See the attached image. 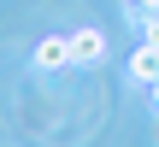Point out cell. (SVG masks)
Wrapping results in <instances>:
<instances>
[{"mask_svg":"<svg viewBox=\"0 0 159 147\" xmlns=\"http://www.w3.org/2000/svg\"><path fill=\"white\" fill-rule=\"evenodd\" d=\"M65 41H71V65H100L106 59V35L100 29H71Z\"/></svg>","mask_w":159,"mask_h":147,"instance_id":"1","label":"cell"},{"mask_svg":"<svg viewBox=\"0 0 159 147\" xmlns=\"http://www.w3.org/2000/svg\"><path fill=\"white\" fill-rule=\"evenodd\" d=\"M130 77H136L142 88H153V82H159V41H142V47L130 53Z\"/></svg>","mask_w":159,"mask_h":147,"instance_id":"2","label":"cell"},{"mask_svg":"<svg viewBox=\"0 0 159 147\" xmlns=\"http://www.w3.org/2000/svg\"><path fill=\"white\" fill-rule=\"evenodd\" d=\"M35 65H41V71H59V65H71V41H65V35H47V41L35 47Z\"/></svg>","mask_w":159,"mask_h":147,"instance_id":"3","label":"cell"},{"mask_svg":"<svg viewBox=\"0 0 159 147\" xmlns=\"http://www.w3.org/2000/svg\"><path fill=\"white\" fill-rule=\"evenodd\" d=\"M142 6H159V0H142Z\"/></svg>","mask_w":159,"mask_h":147,"instance_id":"4","label":"cell"}]
</instances>
